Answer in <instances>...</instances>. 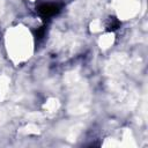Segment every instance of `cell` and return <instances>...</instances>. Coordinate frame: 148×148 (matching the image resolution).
<instances>
[{
  "instance_id": "3",
  "label": "cell",
  "mask_w": 148,
  "mask_h": 148,
  "mask_svg": "<svg viewBox=\"0 0 148 148\" xmlns=\"http://www.w3.org/2000/svg\"><path fill=\"white\" fill-rule=\"evenodd\" d=\"M44 36V29H39L36 31V37L37 38H42Z\"/></svg>"
},
{
  "instance_id": "1",
  "label": "cell",
  "mask_w": 148,
  "mask_h": 148,
  "mask_svg": "<svg viewBox=\"0 0 148 148\" xmlns=\"http://www.w3.org/2000/svg\"><path fill=\"white\" fill-rule=\"evenodd\" d=\"M37 10L43 17H51L54 16L57 13H59L60 7L57 3H43L38 7Z\"/></svg>"
},
{
  "instance_id": "2",
  "label": "cell",
  "mask_w": 148,
  "mask_h": 148,
  "mask_svg": "<svg viewBox=\"0 0 148 148\" xmlns=\"http://www.w3.org/2000/svg\"><path fill=\"white\" fill-rule=\"evenodd\" d=\"M119 21L116 18V17H110L108 20V23H106V29L109 31H112V30H116L119 28Z\"/></svg>"
}]
</instances>
